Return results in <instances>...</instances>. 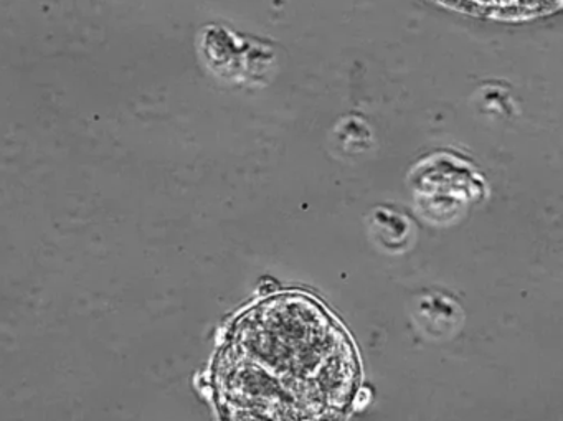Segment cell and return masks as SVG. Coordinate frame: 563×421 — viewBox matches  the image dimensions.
Listing matches in <instances>:
<instances>
[{
	"label": "cell",
	"instance_id": "obj_1",
	"mask_svg": "<svg viewBox=\"0 0 563 421\" xmlns=\"http://www.w3.org/2000/svg\"><path fill=\"white\" fill-rule=\"evenodd\" d=\"M344 328L316 299L283 292L230 329L213 388L223 421H342L358 385Z\"/></svg>",
	"mask_w": 563,
	"mask_h": 421
},
{
	"label": "cell",
	"instance_id": "obj_2",
	"mask_svg": "<svg viewBox=\"0 0 563 421\" xmlns=\"http://www.w3.org/2000/svg\"><path fill=\"white\" fill-rule=\"evenodd\" d=\"M477 5H486V8H499V9H517V8H529V5H537L542 0H467Z\"/></svg>",
	"mask_w": 563,
	"mask_h": 421
}]
</instances>
